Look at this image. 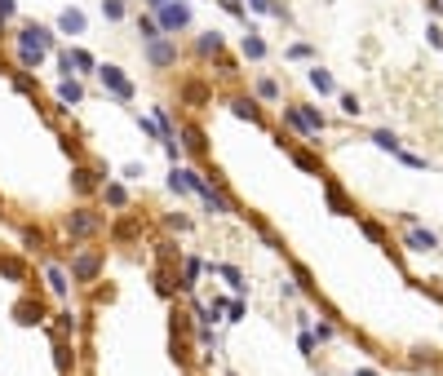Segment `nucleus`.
<instances>
[{"label": "nucleus", "instance_id": "1", "mask_svg": "<svg viewBox=\"0 0 443 376\" xmlns=\"http://www.w3.org/2000/svg\"><path fill=\"white\" fill-rule=\"evenodd\" d=\"M63 230H67V239H93L102 230V213H93L89 204H80V209H71L63 217Z\"/></svg>", "mask_w": 443, "mask_h": 376}, {"label": "nucleus", "instance_id": "2", "mask_svg": "<svg viewBox=\"0 0 443 376\" xmlns=\"http://www.w3.org/2000/svg\"><path fill=\"white\" fill-rule=\"evenodd\" d=\"M98 80H102V89L111 93L115 102H134V93H138V89H134V80L124 76V67H115V63H102V67H98Z\"/></svg>", "mask_w": 443, "mask_h": 376}, {"label": "nucleus", "instance_id": "3", "mask_svg": "<svg viewBox=\"0 0 443 376\" xmlns=\"http://www.w3.org/2000/svg\"><path fill=\"white\" fill-rule=\"evenodd\" d=\"M177 58H182V49H177V35H160V40L147 44V67H151V71H173Z\"/></svg>", "mask_w": 443, "mask_h": 376}, {"label": "nucleus", "instance_id": "4", "mask_svg": "<svg viewBox=\"0 0 443 376\" xmlns=\"http://www.w3.org/2000/svg\"><path fill=\"white\" fill-rule=\"evenodd\" d=\"M102 252L98 248H76L71 252V279H76V284H93V279L102 275Z\"/></svg>", "mask_w": 443, "mask_h": 376}, {"label": "nucleus", "instance_id": "5", "mask_svg": "<svg viewBox=\"0 0 443 376\" xmlns=\"http://www.w3.org/2000/svg\"><path fill=\"white\" fill-rule=\"evenodd\" d=\"M319 186H324V199H328V209L337 213V217H355V222L364 217V213H359V204H355V199L341 190V181H332V177L324 173V177H319Z\"/></svg>", "mask_w": 443, "mask_h": 376}, {"label": "nucleus", "instance_id": "6", "mask_svg": "<svg viewBox=\"0 0 443 376\" xmlns=\"http://www.w3.org/2000/svg\"><path fill=\"white\" fill-rule=\"evenodd\" d=\"M155 18H160L164 35H177V31H186V27H191V5H186V0H169V5L155 9Z\"/></svg>", "mask_w": 443, "mask_h": 376}, {"label": "nucleus", "instance_id": "7", "mask_svg": "<svg viewBox=\"0 0 443 376\" xmlns=\"http://www.w3.org/2000/svg\"><path fill=\"white\" fill-rule=\"evenodd\" d=\"M102 173L93 164H71V190H76L80 199H89V195H102Z\"/></svg>", "mask_w": 443, "mask_h": 376}, {"label": "nucleus", "instance_id": "8", "mask_svg": "<svg viewBox=\"0 0 443 376\" xmlns=\"http://www.w3.org/2000/svg\"><path fill=\"white\" fill-rule=\"evenodd\" d=\"M226 106H231L235 120H248V124L266 129V111L257 106V93H231V98H226Z\"/></svg>", "mask_w": 443, "mask_h": 376}, {"label": "nucleus", "instance_id": "9", "mask_svg": "<svg viewBox=\"0 0 443 376\" xmlns=\"http://www.w3.org/2000/svg\"><path fill=\"white\" fill-rule=\"evenodd\" d=\"M14 40H18V49H35V54H49L54 49V31L45 27V22H27Z\"/></svg>", "mask_w": 443, "mask_h": 376}, {"label": "nucleus", "instance_id": "10", "mask_svg": "<svg viewBox=\"0 0 443 376\" xmlns=\"http://www.w3.org/2000/svg\"><path fill=\"white\" fill-rule=\"evenodd\" d=\"M177 142H182L186 155H195V160H209V138H204V129H200L195 120H186V124L177 129Z\"/></svg>", "mask_w": 443, "mask_h": 376}, {"label": "nucleus", "instance_id": "11", "mask_svg": "<svg viewBox=\"0 0 443 376\" xmlns=\"http://www.w3.org/2000/svg\"><path fill=\"white\" fill-rule=\"evenodd\" d=\"M177 98H182L186 106H195V111H204V106L213 102V89H209L204 80H195V76H191V80L177 84Z\"/></svg>", "mask_w": 443, "mask_h": 376}, {"label": "nucleus", "instance_id": "12", "mask_svg": "<svg viewBox=\"0 0 443 376\" xmlns=\"http://www.w3.org/2000/svg\"><path fill=\"white\" fill-rule=\"evenodd\" d=\"M403 248H412V252H435V248H439V235L417 222V226L403 230Z\"/></svg>", "mask_w": 443, "mask_h": 376}, {"label": "nucleus", "instance_id": "13", "mask_svg": "<svg viewBox=\"0 0 443 376\" xmlns=\"http://www.w3.org/2000/svg\"><path fill=\"white\" fill-rule=\"evenodd\" d=\"M289 160L302 168V173H310V177H324V160H319L310 147H302V142H293V147H289Z\"/></svg>", "mask_w": 443, "mask_h": 376}, {"label": "nucleus", "instance_id": "14", "mask_svg": "<svg viewBox=\"0 0 443 376\" xmlns=\"http://www.w3.org/2000/svg\"><path fill=\"white\" fill-rule=\"evenodd\" d=\"M284 124H289L297 138H319V133L310 129V120H306V111H302V102H284Z\"/></svg>", "mask_w": 443, "mask_h": 376}, {"label": "nucleus", "instance_id": "15", "mask_svg": "<svg viewBox=\"0 0 443 376\" xmlns=\"http://www.w3.org/2000/svg\"><path fill=\"white\" fill-rule=\"evenodd\" d=\"M58 31H63V35H85V31H89V18H85V9L67 5L63 14H58Z\"/></svg>", "mask_w": 443, "mask_h": 376}, {"label": "nucleus", "instance_id": "16", "mask_svg": "<svg viewBox=\"0 0 443 376\" xmlns=\"http://www.w3.org/2000/svg\"><path fill=\"white\" fill-rule=\"evenodd\" d=\"M106 235H111V244H129V239H138V235H142V222H138L134 213H120V222L106 230Z\"/></svg>", "mask_w": 443, "mask_h": 376}, {"label": "nucleus", "instance_id": "17", "mask_svg": "<svg viewBox=\"0 0 443 376\" xmlns=\"http://www.w3.org/2000/svg\"><path fill=\"white\" fill-rule=\"evenodd\" d=\"M80 102H85V84L76 76H63L58 80V106H80Z\"/></svg>", "mask_w": 443, "mask_h": 376}, {"label": "nucleus", "instance_id": "18", "mask_svg": "<svg viewBox=\"0 0 443 376\" xmlns=\"http://www.w3.org/2000/svg\"><path fill=\"white\" fill-rule=\"evenodd\" d=\"M14 319L22 323V327H31V323H45V306L35 297H22L18 306H14Z\"/></svg>", "mask_w": 443, "mask_h": 376}, {"label": "nucleus", "instance_id": "19", "mask_svg": "<svg viewBox=\"0 0 443 376\" xmlns=\"http://www.w3.org/2000/svg\"><path fill=\"white\" fill-rule=\"evenodd\" d=\"M306 80H310V89H315L319 98H328V93H337V80H332V71H324L319 63L306 71Z\"/></svg>", "mask_w": 443, "mask_h": 376}, {"label": "nucleus", "instance_id": "20", "mask_svg": "<svg viewBox=\"0 0 443 376\" xmlns=\"http://www.w3.org/2000/svg\"><path fill=\"white\" fill-rule=\"evenodd\" d=\"M0 275H5V279H14V284H27V261H22V257H14V252H0Z\"/></svg>", "mask_w": 443, "mask_h": 376}, {"label": "nucleus", "instance_id": "21", "mask_svg": "<svg viewBox=\"0 0 443 376\" xmlns=\"http://www.w3.org/2000/svg\"><path fill=\"white\" fill-rule=\"evenodd\" d=\"M239 54H244L248 63H261V58H266L271 49H266V40H261V35H257L253 27H248V35H244V40H239Z\"/></svg>", "mask_w": 443, "mask_h": 376}, {"label": "nucleus", "instance_id": "22", "mask_svg": "<svg viewBox=\"0 0 443 376\" xmlns=\"http://www.w3.org/2000/svg\"><path fill=\"white\" fill-rule=\"evenodd\" d=\"M368 142H373L377 151H386V155H399V151H403L399 133H390V129H373V133H368Z\"/></svg>", "mask_w": 443, "mask_h": 376}, {"label": "nucleus", "instance_id": "23", "mask_svg": "<svg viewBox=\"0 0 443 376\" xmlns=\"http://www.w3.org/2000/svg\"><path fill=\"white\" fill-rule=\"evenodd\" d=\"M222 54V31H200L195 35V58H218Z\"/></svg>", "mask_w": 443, "mask_h": 376}, {"label": "nucleus", "instance_id": "24", "mask_svg": "<svg viewBox=\"0 0 443 376\" xmlns=\"http://www.w3.org/2000/svg\"><path fill=\"white\" fill-rule=\"evenodd\" d=\"M289 270H293V284L302 288L306 297H319V284H315V275H310V270H306L302 261H289Z\"/></svg>", "mask_w": 443, "mask_h": 376}, {"label": "nucleus", "instance_id": "25", "mask_svg": "<svg viewBox=\"0 0 443 376\" xmlns=\"http://www.w3.org/2000/svg\"><path fill=\"white\" fill-rule=\"evenodd\" d=\"M67 58H71V71H76V76H89V71H98V67H102L89 49H67Z\"/></svg>", "mask_w": 443, "mask_h": 376}, {"label": "nucleus", "instance_id": "26", "mask_svg": "<svg viewBox=\"0 0 443 376\" xmlns=\"http://www.w3.org/2000/svg\"><path fill=\"white\" fill-rule=\"evenodd\" d=\"M359 230H364L373 244H381V248L390 244V230H386V222H377V217H359Z\"/></svg>", "mask_w": 443, "mask_h": 376}, {"label": "nucleus", "instance_id": "27", "mask_svg": "<svg viewBox=\"0 0 443 376\" xmlns=\"http://www.w3.org/2000/svg\"><path fill=\"white\" fill-rule=\"evenodd\" d=\"M102 199L111 204V209L124 213V209H129V186H124V181H106V186H102Z\"/></svg>", "mask_w": 443, "mask_h": 376}, {"label": "nucleus", "instance_id": "28", "mask_svg": "<svg viewBox=\"0 0 443 376\" xmlns=\"http://www.w3.org/2000/svg\"><path fill=\"white\" fill-rule=\"evenodd\" d=\"M138 35H142V44L160 40V35H164V27H160V18H155V14H138Z\"/></svg>", "mask_w": 443, "mask_h": 376}, {"label": "nucleus", "instance_id": "29", "mask_svg": "<svg viewBox=\"0 0 443 376\" xmlns=\"http://www.w3.org/2000/svg\"><path fill=\"white\" fill-rule=\"evenodd\" d=\"M253 93H257L261 102H280V98H284L280 80H271V76H257V84H253Z\"/></svg>", "mask_w": 443, "mask_h": 376}, {"label": "nucleus", "instance_id": "30", "mask_svg": "<svg viewBox=\"0 0 443 376\" xmlns=\"http://www.w3.org/2000/svg\"><path fill=\"white\" fill-rule=\"evenodd\" d=\"M45 284H49V293H54V297H67V293H71V284H67V270H63V265H49V270H45Z\"/></svg>", "mask_w": 443, "mask_h": 376}, {"label": "nucleus", "instance_id": "31", "mask_svg": "<svg viewBox=\"0 0 443 376\" xmlns=\"http://www.w3.org/2000/svg\"><path fill=\"white\" fill-rule=\"evenodd\" d=\"M204 270H209V265H204V261H195V257H186V261H182V293H191V288H195V279H200V275H204Z\"/></svg>", "mask_w": 443, "mask_h": 376}, {"label": "nucleus", "instance_id": "32", "mask_svg": "<svg viewBox=\"0 0 443 376\" xmlns=\"http://www.w3.org/2000/svg\"><path fill=\"white\" fill-rule=\"evenodd\" d=\"M22 248H27V252H40V248H49L45 230H40V226H22Z\"/></svg>", "mask_w": 443, "mask_h": 376}, {"label": "nucleus", "instance_id": "33", "mask_svg": "<svg viewBox=\"0 0 443 376\" xmlns=\"http://www.w3.org/2000/svg\"><path fill=\"white\" fill-rule=\"evenodd\" d=\"M54 336H76V314H71V310H58L54 314Z\"/></svg>", "mask_w": 443, "mask_h": 376}, {"label": "nucleus", "instance_id": "34", "mask_svg": "<svg viewBox=\"0 0 443 376\" xmlns=\"http://www.w3.org/2000/svg\"><path fill=\"white\" fill-rule=\"evenodd\" d=\"M124 14H129V0H102V18L106 22H120Z\"/></svg>", "mask_w": 443, "mask_h": 376}, {"label": "nucleus", "instance_id": "35", "mask_svg": "<svg viewBox=\"0 0 443 376\" xmlns=\"http://www.w3.org/2000/svg\"><path fill=\"white\" fill-rule=\"evenodd\" d=\"M394 160H399V164H408V168H421V173L430 168V160H426V155H417V151H399Z\"/></svg>", "mask_w": 443, "mask_h": 376}, {"label": "nucleus", "instance_id": "36", "mask_svg": "<svg viewBox=\"0 0 443 376\" xmlns=\"http://www.w3.org/2000/svg\"><path fill=\"white\" fill-rule=\"evenodd\" d=\"M14 89H18V93H35V76L18 67V71H14Z\"/></svg>", "mask_w": 443, "mask_h": 376}, {"label": "nucleus", "instance_id": "37", "mask_svg": "<svg viewBox=\"0 0 443 376\" xmlns=\"http://www.w3.org/2000/svg\"><path fill=\"white\" fill-rule=\"evenodd\" d=\"M164 226L182 235V230H191V217H186V213H164Z\"/></svg>", "mask_w": 443, "mask_h": 376}, {"label": "nucleus", "instance_id": "38", "mask_svg": "<svg viewBox=\"0 0 443 376\" xmlns=\"http://www.w3.org/2000/svg\"><path fill=\"white\" fill-rule=\"evenodd\" d=\"M302 111H306V120H310V129H315V133H324V129H328V120L319 115V106H306V102H302Z\"/></svg>", "mask_w": 443, "mask_h": 376}, {"label": "nucleus", "instance_id": "39", "mask_svg": "<svg viewBox=\"0 0 443 376\" xmlns=\"http://www.w3.org/2000/svg\"><path fill=\"white\" fill-rule=\"evenodd\" d=\"M297 345H302V354L310 359V354H315V345H319V341H315V332H310V327H302V336H297Z\"/></svg>", "mask_w": 443, "mask_h": 376}, {"label": "nucleus", "instance_id": "40", "mask_svg": "<svg viewBox=\"0 0 443 376\" xmlns=\"http://www.w3.org/2000/svg\"><path fill=\"white\" fill-rule=\"evenodd\" d=\"M310 54H315V49H310V44L306 40H297V44H289V58H297V63H306V58Z\"/></svg>", "mask_w": 443, "mask_h": 376}, {"label": "nucleus", "instance_id": "41", "mask_svg": "<svg viewBox=\"0 0 443 376\" xmlns=\"http://www.w3.org/2000/svg\"><path fill=\"white\" fill-rule=\"evenodd\" d=\"M341 111H346V115H359L364 106H359V98H355V93H341Z\"/></svg>", "mask_w": 443, "mask_h": 376}, {"label": "nucleus", "instance_id": "42", "mask_svg": "<svg viewBox=\"0 0 443 376\" xmlns=\"http://www.w3.org/2000/svg\"><path fill=\"white\" fill-rule=\"evenodd\" d=\"M426 40L435 44V49H443V27H439V22H430V27H426Z\"/></svg>", "mask_w": 443, "mask_h": 376}, {"label": "nucleus", "instance_id": "43", "mask_svg": "<svg viewBox=\"0 0 443 376\" xmlns=\"http://www.w3.org/2000/svg\"><path fill=\"white\" fill-rule=\"evenodd\" d=\"M275 0H248V14H271Z\"/></svg>", "mask_w": 443, "mask_h": 376}, {"label": "nucleus", "instance_id": "44", "mask_svg": "<svg viewBox=\"0 0 443 376\" xmlns=\"http://www.w3.org/2000/svg\"><path fill=\"white\" fill-rule=\"evenodd\" d=\"M155 293H160V297H173V284H169L164 275H155Z\"/></svg>", "mask_w": 443, "mask_h": 376}, {"label": "nucleus", "instance_id": "45", "mask_svg": "<svg viewBox=\"0 0 443 376\" xmlns=\"http://www.w3.org/2000/svg\"><path fill=\"white\" fill-rule=\"evenodd\" d=\"M142 173H147V168H142V164H124V181H138Z\"/></svg>", "mask_w": 443, "mask_h": 376}, {"label": "nucleus", "instance_id": "46", "mask_svg": "<svg viewBox=\"0 0 443 376\" xmlns=\"http://www.w3.org/2000/svg\"><path fill=\"white\" fill-rule=\"evenodd\" d=\"M14 14H18V5H14V0H0V18L9 22V18H14Z\"/></svg>", "mask_w": 443, "mask_h": 376}, {"label": "nucleus", "instance_id": "47", "mask_svg": "<svg viewBox=\"0 0 443 376\" xmlns=\"http://www.w3.org/2000/svg\"><path fill=\"white\" fill-rule=\"evenodd\" d=\"M315 341H332V323H319L315 327Z\"/></svg>", "mask_w": 443, "mask_h": 376}, {"label": "nucleus", "instance_id": "48", "mask_svg": "<svg viewBox=\"0 0 443 376\" xmlns=\"http://www.w3.org/2000/svg\"><path fill=\"white\" fill-rule=\"evenodd\" d=\"M426 9L430 14H443V0H426Z\"/></svg>", "mask_w": 443, "mask_h": 376}, {"label": "nucleus", "instance_id": "49", "mask_svg": "<svg viewBox=\"0 0 443 376\" xmlns=\"http://www.w3.org/2000/svg\"><path fill=\"white\" fill-rule=\"evenodd\" d=\"M142 5H147V9H160V5H169V0H142Z\"/></svg>", "mask_w": 443, "mask_h": 376}, {"label": "nucleus", "instance_id": "50", "mask_svg": "<svg viewBox=\"0 0 443 376\" xmlns=\"http://www.w3.org/2000/svg\"><path fill=\"white\" fill-rule=\"evenodd\" d=\"M355 376H381V372H373V368H364V372H355Z\"/></svg>", "mask_w": 443, "mask_h": 376}, {"label": "nucleus", "instance_id": "51", "mask_svg": "<svg viewBox=\"0 0 443 376\" xmlns=\"http://www.w3.org/2000/svg\"><path fill=\"white\" fill-rule=\"evenodd\" d=\"M0 40H5V18H0Z\"/></svg>", "mask_w": 443, "mask_h": 376}, {"label": "nucleus", "instance_id": "52", "mask_svg": "<svg viewBox=\"0 0 443 376\" xmlns=\"http://www.w3.org/2000/svg\"><path fill=\"white\" fill-rule=\"evenodd\" d=\"M0 213H5V199H0Z\"/></svg>", "mask_w": 443, "mask_h": 376}, {"label": "nucleus", "instance_id": "53", "mask_svg": "<svg viewBox=\"0 0 443 376\" xmlns=\"http://www.w3.org/2000/svg\"><path fill=\"white\" fill-rule=\"evenodd\" d=\"M226 376H235V372H226Z\"/></svg>", "mask_w": 443, "mask_h": 376}]
</instances>
